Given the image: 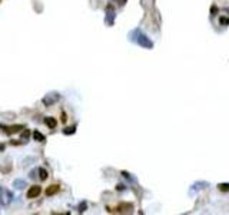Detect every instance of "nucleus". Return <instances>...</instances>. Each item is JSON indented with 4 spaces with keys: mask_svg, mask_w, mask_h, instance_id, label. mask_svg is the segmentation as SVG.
Segmentation results:
<instances>
[{
    "mask_svg": "<svg viewBox=\"0 0 229 215\" xmlns=\"http://www.w3.org/2000/svg\"><path fill=\"white\" fill-rule=\"evenodd\" d=\"M60 100V95L57 92H49L47 95H44L43 99H42V103L44 105L46 108L53 106L55 103H57Z\"/></svg>",
    "mask_w": 229,
    "mask_h": 215,
    "instance_id": "f257e3e1",
    "label": "nucleus"
},
{
    "mask_svg": "<svg viewBox=\"0 0 229 215\" xmlns=\"http://www.w3.org/2000/svg\"><path fill=\"white\" fill-rule=\"evenodd\" d=\"M13 201V194L6 188H0V207H6Z\"/></svg>",
    "mask_w": 229,
    "mask_h": 215,
    "instance_id": "f03ea898",
    "label": "nucleus"
},
{
    "mask_svg": "<svg viewBox=\"0 0 229 215\" xmlns=\"http://www.w3.org/2000/svg\"><path fill=\"white\" fill-rule=\"evenodd\" d=\"M105 22H106L107 26H112L115 22V9L112 7L110 4L106 6V17H105Z\"/></svg>",
    "mask_w": 229,
    "mask_h": 215,
    "instance_id": "7ed1b4c3",
    "label": "nucleus"
},
{
    "mask_svg": "<svg viewBox=\"0 0 229 215\" xmlns=\"http://www.w3.org/2000/svg\"><path fill=\"white\" fill-rule=\"evenodd\" d=\"M42 194V188L39 185H33L30 186V189L27 191V198H30V199H33V198H37L39 195Z\"/></svg>",
    "mask_w": 229,
    "mask_h": 215,
    "instance_id": "20e7f679",
    "label": "nucleus"
},
{
    "mask_svg": "<svg viewBox=\"0 0 229 215\" xmlns=\"http://www.w3.org/2000/svg\"><path fill=\"white\" fill-rule=\"evenodd\" d=\"M25 126L23 125H15V126H10V128H4V132L7 135H11V134H16V132H20Z\"/></svg>",
    "mask_w": 229,
    "mask_h": 215,
    "instance_id": "39448f33",
    "label": "nucleus"
},
{
    "mask_svg": "<svg viewBox=\"0 0 229 215\" xmlns=\"http://www.w3.org/2000/svg\"><path fill=\"white\" fill-rule=\"evenodd\" d=\"M59 189H60V186L59 185H50V186H47L46 188V195L47 197H52V195H55V194H57L59 192Z\"/></svg>",
    "mask_w": 229,
    "mask_h": 215,
    "instance_id": "423d86ee",
    "label": "nucleus"
},
{
    "mask_svg": "<svg viewBox=\"0 0 229 215\" xmlns=\"http://www.w3.org/2000/svg\"><path fill=\"white\" fill-rule=\"evenodd\" d=\"M119 212H130L133 209V205L132 204H128V202H123V204H120L118 207Z\"/></svg>",
    "mask_w": 229,
    "mask_h": 215,
    "instance_id": "0eeeda50",
    "label": "nucleus"
},
{
    "mask_svg": "<svg viewBox=\"0 0 229 215\" xmlns=\"http://www.w3.org/2000/svg\"><path fill=\"white\" fill-rule=\"evenodd\" d=\"M44 123L50 128V129H55L56 125H57V122H56V119L50 118V116H47V118H44Z\"/></svg>",
    "mask_w": 229,
    "mask_h": 215,
    "instance_id": "6e6552de",
    "label": "nucleus"
},
{
    "mask_svg": "<svg viewBox=\"0 0 229 215\" xmlns=\"http://www.w3.org/2000/svg\"><path fill=\"white\" fill-rule=\"evenodd\" d=\"M13 186H15L16 189H23L25 186H26V181H25V179H15Z\"/></svg>",
    "mask_w": 229,
    "mask_h": 215,
    "instance_id": "1a4fd4ad",
    "label": "nucleus"
},
{
    "mask_svg": "<svg viewBox=\"0 0 229 215\" xmlns=\"http://www.w3.org/2000/svg\"><path fill=\"white\" fill-rule=\"evenodd\" d=\"M37 172H39V179H40V181H46V179H47V171L44 169V168H39V169H37Z\"/></svg>",
    "mask_w": 229,
    "mask_h": 215,
    "instance_id": "9d476101",
    "label": "nucleus"
},
{
    "mask_svg": "<svg viewBox=\"0 0 229 215\" xmlns=\"http://www.w3.org/2000/svg\"><path fill=\"white\" fill-rule=\"evenodd\" d=\"M137 42H139L142 46H146V48H150V46H152V43L148 40V37H146V36H141L139 39H137Z\"/></svg>",
    "mask_w": 229,
    "mask_h": 215,
    "instance_id": "9b49d317",
    "label": "nucleus"
},
{
    "mask_svg": "<svg viewBox=\"0 0 229 215\" xmlns=\"http://www.w3.org/2000/svg\"><path fill=\"white\" fill-rule=\"evenodd\" d=\"M33 139H34V141H37V142H43L46 138H44V135H42L39 130H34V132H33Z\"/></svg>",
    "mask_w": 229,
    "mask_h": 215,
    "instance_id": "f8f14e48",
    "label": "nucleus"
},
{
    "mask_svg": "<svg viewBox=\"0 0 229 215\" xmlns=\"http://www.w3.org/2000/svg\"><path fill=\"white\" fill-rule=\"evenodd\" d=\"M74 132H76V126H69V128L63 129V134L65 135H73Z\"/></svg>",
    "mask_w": 229,
    "mask_h": 215,
    "instance_id": "ddd939ff",
    "label": "nucleus"
},
{
    "mask_svg": "<svg viewBox=\"0 0 229 215\" xmlns=\"http://www.w3.org/2000/svg\"><path fill=\"white\" fill-rule=\"evenodd\" d=\"M86 208H88V202H86V201H83V202H80V204H79L78 209H79V212H85Z\"/></svg>",
    "mask_w": 229,
    "mask_h": 215,
    "instance_id": "4468645a",
    "label": "nucleus"
},
{
    "mask_svg": "<svg viewBox=\"0 0 229 215\" xmlns=\"http://www.w3.org/2000/svg\"><path fill=\"white\" fill-rule=\"evenodd\" d=\"M29 136H30V130H29V129H25V130L22 132V135H20L22 141H26V139H27Z\"/></svg>",
    "mask_w": 229,
    "mask_h": 215,
    "instance_id": "2eb2a0df",
    "label": "nucleus"
},
{
    "mask_svg": "<svg viewBox=\"0 0 229 215\" xmlns=\"http://www.w3.org/2000/svg\"><path fill=\"white\" fill-rule=\"evenodd\" d=\"M113 2H115V3H118L119 6H123V4L126 3V0H113Z\"/></svg>",
    "mask_w": 229,
    "mask_h": 215,
    "instance_id": "dca6fc26",
    "label": "nucleus"
},
{
    "mask_svg": "<svg viewBox=\"0 0 229 215\" xmlns=\"http://www.w3.org/2000/svg\"><path fill=\"white\" fill-rule=\"evenodd\" d=\"M67 121V116H66V113H62V122L65 123Z\"/></svg>",
    "mask_w": 229,
    "mask_h": 215,
    "instance_id": "f3484780",
    "label": "nucleus"
}]
</instances>
